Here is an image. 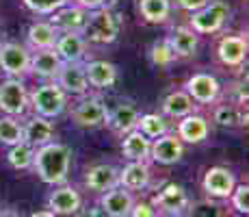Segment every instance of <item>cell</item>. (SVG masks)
Segmentation results:
<instances>
[{
	"mask_svg": "<svg viewBox=\"0 0 249 217\" xmlns=\"http://www.w3.org/2000/svg\"><path fill=\"white\" fill-rule=\"evenodd\" d=\"M71 167V148L59 141H50L46 146L35 148L33 167L35 174L46 185H65Z\"/></svg>",
	"mask_w": 249,
	"mask_h": 217,
	"instance_id": "obj_1",
	"label": "cell"
},
{
	"mask_svg": "<svg viewBox=\"0 0 249 217\" xmlns=\"http://www.w3.org/2000/svg\"><path fill=\"white\" fill-rule=\"evenodd\" d=\"M28 107H33V111L41 118H59L68 107V94L56 85V80H48L28 96Z\"/></svg>",
	"mask_w": 249,
	"mask_h": 217,
	"instance_id": "obj_2",
	"label": "cell"
},
{
	"mask_svg": "<svg viewBox=\"0 0 249 217\" xmlns=\"http://www.w3.org/2000/svg\"><path fill=\"white\" fill-rule=\"evenodd\" d=\"M232 16V9H230L228 2L223 0H213L206 7H202L199 11L191 13V31H195L197 35H213V33H219L226 22Z\"/></svg>",
	"mask_w": 249,
	"mask_h": 217,
	"instance_id": "obj_3",
	"label": "cell"
},
{
	"mask_svg": "<svg viewBox=\"0 0 249 217\" xmlns=\"http://www.w3.org/2000/svg\"><path fill=\"white\" fill-rule=\"evenodd\" d=\"M117 33H119L117 20L113 18L111 11H107L102 7V9H95L93 13H89L87 24H85L80 35L85 37V41H91V43H113L117 39Z\"/></svg>",
	"mask_w": 249,
	"mask_h": 217,
	"instance_id": "obj_4",
	"label": "cell"
},
{
	"mask_svg": "<svg viewBox=\"0 0 249 217\" xmlns=\"http://www.w3.org/2000/svg\"><path fill=\"white\" fill-rule=\"evenodd\" d=\"M0 70L11 79H24L31 72V52L16 41L0 43Z\"/></svg>",
	"mask_w": 249,
	"mask_h": 217,
	"instance_id": "obj_5",
	"label": "cell"
},
{
	"mask_svg": "<svg viewBox=\"0 0 249 217\" xmlns=\"http://www.w3.org/2000/svg\"><path fill=\"white\" fill-rule=\"evenodd\" d=\"M28 109V91L22 79H7L0 83V111L11 118H22Z\"/></svg>",
	"mask_w": 249,
	"mask_h": 217,
	"instance_id": "obj_6",
	"label": "cell"
},
{
	"mask_svg": "<svg viewBox=\"0 0 249 217\" xmlns=\"http://www.w3.org/2000/svg\"><path fill=\"white\" fill-rule=\"evenodd\" d=\"M107 104L98 96L83 98L74 109H71V119L78 128H100L107 124Z\"/></svg>",
	"mask_w": 249,
	"mask_h": 217,
	"instance_id": "obj_7",
	"label": "cell"
},
{
	"mask_svg": "<svg viewBox=\"0 0 249 217\" xmlns=\"http://www.w3.org/2000/svg\"><path fill=\"white\" fill-rule=\"evenodd\" d=\"M189 204L191 200L186 189L182 185H176V182H167L152 200V206L156 209V213L162 215H184Z\"/></svg>",
	"mask_w": 249,
	"mask_h": 217,
	"instance_id": "obj_8",
	"label": "cell"
},
{
	"mask_svg": "<svg viewBox=\"0 0 249 217\" xmlns=\"http://www.w3.org/2000/svg\"><path fill=\"white\" fill-rule=\"evenodd\" d=\"M186 94L191 96L195 104H213L219 100L221 96V85L214 79L213 74H206V72H197L186 80Z\"/></svg>",
	"mask_w": 249,
	"mask_h": 217,
	"instance_id": "obj_9",
	"label": "cell"
},
{
	"mask_svg": "<svg viewBox=\"0 0 249 217\" xmlns=\"http://www.w3.org/2000/svg\"><path fill=\"white\" fill-rule=\"evenodd\" d=\"M182 157H184V143L180 141L178 135L165 133L152 141L150 158L154 163H159V165H174Z\"/></svg>",
	"mask_w": 249,
	"mask_h": 217,
	"instance_id": "obj_10",
	"label": "cell"
},
{
	"mask_svg": "<svg viewBox=\"0 0 249 217\" xmlns=\"http://www.w3.org/2000/svg\"><path fill=\"white\" fill-rule=\"evenodd\" d=\"M202 187L210 197L226 200V197H230V194L234 191V187H236V178H234V174L230 172L228 167L217 165V167H210V170L204 174Z\"/></svg>",
	"mask_w": 249,
	"mask_h": 217,
	"instance_id": "obj_11",
	"label": "cell"
},
{
	"mask_svg": "<svg viewBox=\"0 0 249 217\" xmlns=\"http://www.w3.org/2000/svg\"><path fill=\"white\" fill-rule=\"evenodd\" d=\"M135 204V197L124 187H113V189L104 191L100 197V211L107 217H128Z\"/></svg>",
	"mask_w": 249,
	"mask_h": 217,
	"instance_id": "obj_12",
	"label": "cell"
},
{
	"mask_svg": "<svg viewBox=\"0 0 249 217\" xmlns=\"http://www.w3.org/2000/svg\"><path fill=\"white\" fill-rule=\"evenodd\" d=\"M217 57L223 65L228 67H241L247 59V37L245 35H226L219 39Z\"/></svg>",
	"mask_w": 249,
	"mask_h": 217,
	"instance_id": "obj_13",
	"label": "cell"
},
{
	"mask_svg": "<svg viewBox=\"0 0 249 217\" xmlns=\"http://www.w3.org/2000/svg\"><path fill=\"white\" fill-rule=\"evenodd\" d=\"M54 50L63 63H83V59L87 57V41L80 33H59Z\"/></svg>",
	"mask_w": 249,
	"mask_h": 217,
	"instance_id": "obj_14",
	"label": "cell"
},
{
	"mask_svg": "<svg viewBox=\"0 0 249 217\" xmlns=\"http://www.w3.org/2000/svg\"><path fill=\"white\" fill-rule=\"evenodd\" d=\"M54 80L68 96H85L89 91V83H87V76H85L83 63H63Z\"/></svg>",
	"mask_w": 249,
	"mask_h": 217,
	"instance_id": "obj_15",
	"label": "cell"
},
{
	"mask_svg": "<svg viewBox=\"0 0 249 217\" xmlns=\"http://www.w3.org/2000/svg\"><path fill=\"white\" fill-rule=\"evenodd\" d=\"M22 130H24V141L31 143L33 148H39V146H46V143L54 141V135H56L50 119L41 118V115H37V113L31 115V118L22 124Z\"/></svg>",
	"mask_w": 249,
	"mask_h": 217,
	"instance_id": "obj_16",
	"label": "cell"
},
{
	"mask_svg": "<svg viewBox=\"0 0 249 217\" xmlns=\"http://www.w3.org/2000/svg\"><path fill=\"white\" fill-rule=\"evenodd\" d=\"M80 206H83V197L80 194L74 189V187H59V189H54L48 197V209L52 211L54 215H76L80 211Z\"/></svg>",
	"mask_w": 249,
	"mask_h": 217,
	"instance_id": "obj_17",
	"label": "cell"
},
{
	"mask_svg": "<svg viewBox=\"0 0 249 217\" xmlns=\"http://www.w3.org/2000/svg\"><path fill=\"white\" fill-rule=\"evenodd\" d=\"M139 109L135 107L132 102H119L113 111H108L107 115V126L117 135H126L130 130L137 128V122H139Z\"/></svg>",
	"mask_w": 249,
	"mask_h": 217,
	"instance_id": "obj_18",
	"label": "cell"
},
{
	"mask_svg": "<svg viewBox=\"0 0 249 217\" xmlns=\"http://www.w3.org/2000/svg\"><path fill=\"white\" fill-rule=\"evenodd\" d=\"M150 165L147 161H130L124 170H119V187L128 191H143L150 187Z\"/></svg>",
	"mask_w": 249,
	"mask_h": 217,
	"instance_id": "obj_19",
	"label": "cell"
},
{
	"mask_svg": "<svg viewBox=\"0 0 249 217\" xmlns=\"http://www.w3.org/2000/svg\"><path fill=\"white\" fill-rule=\"evenodd\" d=\"M87 18H89V11L76 7V4H71V7L65 4L59 11L52 13V24H54V28L59 33H83Z\"/></svg>",
	"mask_w": 249,
	"mask_h": 217,
	"instance_id": "obj_20",
	"label": "cell"
},
{
	"mask_svg": "<svg viewBox=\"0 0 249 217\" xmlns=\"http://www.w3.org/2000/svg\"><path fill=\"white\" fill-rule=\"evenodd\" d=\"M85 76H87L89 87L95 89H108L117 83V67L108 61L95 59V61H87L85 63Z\"/></svg>",
	"mask_w": 249,
	"mask_h": 217,
	"instance_id": "obj_21",
	"label": "cell"
},
{
	"mask_svg": "<svg viewBox=\"0 0 249 217\" xmlns=\"http://www.w3.org/2000/svg\"><path fill=\"white\" fill-rule=\"evenodd\" d=\"M63 67V61L56 55L54 48H46V50H37L35 55H31V72L37 74L39 79L54 80L56 74Z\"/></svg>",
	"mask_w": 249,
	"mask_h": 217,
	"instance_id": "obj_22",
	"label": "cell"
},
{
	"mask_svg": "<svg viewBox=\"0 0 249 217\" xmlns=\"http://www.w3.org/2000/svg\"><path fill=\"white\" fill-rule=\"evenodd\" d=\"M210 135V124L208 119L202 118V115H186V118L180 119L178 124V137L182 143H202L206 137Z\"/></svg>",
	"mask_w": 249,
	"mask_h": 217,
	"instance_id": "obj_23",
	"label": "cell"
},
{
	"mask_svg": "<svg viewBox=\"0 0 249 217\" xmlns=\"http://www.w3.org/2000/svg\"><path fill=\"white\" fill-rule=\"evenodd\" d=\"M85 185L95 194H104V191L113 189L119 185V170H115L113 165H93L85 176Z\"/></svg>",
	"mask_w": 249,
	"mask_h": 217,
	"instance_id": "obj_24",
	"label": "cell"
},
{
	"mask_svg": "<svg viewBox=\"0 0 249 217\" xmlns=\"http://www.w3.org/2000/svg\"><path fill=\"white\" fill-rule=\"evenodd\" d=\"M167 43H169L171 52L176 55V59H186V57H193L195 50H197V33L191 31L189 26H176L174 31L167 37Z\"/></svg>",
	"mask_w": 249,
	"mask_h": 217,
	"instance_id": "obj_25",
	"label": "cell"
},
{
	"mask_svg": "<svg viewBox=\"0 0 249 217\" xmlns=\"http://www.w3.org/2000/svg\"><path fill=\"white\" fill-rule=\"evenodd\" d=\"M150 148H152V139L141 135L137 128L124 135L122 152L128 161H147L150 158Z\"/></svg>",
	"mask_w": 249,
	"mask_h": 217,
	"instance_id": "obj_26",
	"label": "cell"
},
{
	"mask_svg": "<svg viewBox=\"0 0 249 217\" xmlns=\"http://www.w3.org/2000/svg\"><path fill=\"white\" fill-rule=\"evenodd\" d=\"M26 37H28V46L33 50H46V48H54L59 31L54 28L52 22H35V24H31Z\"/></svg>",
	"mask_w": 249,
	"mask_h": 217,
	"instance_id": "obj_27",
	"label": "cell"
},
{
	"mask_svg": "<svg viewBox=\"0 0 249 217\" xmlns=\"http://www.w3.org/2000/svg\"><path fill=\"white\" fill-rule=\"evenodd\" d=\"M195 111V102L191 100V96L186 91H171L165 100H162V113L167 118L182 119L186 115H191Z\"/></svg>",
	"mask_w": 249,
	"mask_h": 217,
	"instance_id": "obj_28",
	"label": "cell"
},
{
	"mask_svg": "<svg viewBox=\"0 0 249 217\" xmlns=\"http://www.w3.org/2000/svg\"><path fill=\"white\" fill-rule=\"evenodd\" d=\"M141 18L150 24H162L169 20L171 2L169 0H139Z\"/></svg>",
	"mask_w": 249,
	"mask_h": 217,
	"instance_id": "obj_29",
	"label": "cell"
},
{
	"mask_svg": "<svg viewBox=\"0 0 249 217\" xmlns=\"http://www.w3.org/2000/svg\"><path fill=\"white\" fill-rule=\"evenodd\" d=\"M213 119L219 124V126L223 128H236L241 126V124L247 122V115L241 111V107H236V104H217L213 111Z\"/></svg>",
	"mask_w": 249,
	"mask_h": 217,
	"instance_id": "obj_30",
	"label": "cell"
},
{
	"mask_svg": "<svg viewBox=\"0 0 249 217\" xmlns=\"http://www.w3.org/2000/svg\"><path fill=\"white\" fill-rule=\"evenodd\" d=\"M137 130L141 135H145L147 139H159L160 135H165L169 126H167L165 118L159 113H145V115H139V122H137Z\"/></svg>",
	"mask_w": 249,
	"mask_h": 217,
	"instance_id": "obj_31",
	"label": "cell"
},
{
	"mask_svg": "<svg viewBox=\"0 0 249 217\" xmlns=\"http://www.w3.org/2000/svg\"><path fill=\"white\" fill-rule=\"evenodd\" d=\"M33 154H35V148L26 141H20V143H16V146L9 148L7 161L13 170H31L33 167Z\"/></svg>",
	"mask_w": 249,
	"mask_h": 217,
	"instance_id": "obj_32",
	"label": "cell"
},
{
	"mask_svg": "<svg viewBox=\"0 0 249 217\" xmlns=\"http://www.w3.org/2000/svg\"><path fill=\"white\" fill-rule=\"evenodd\" d=\"M20 141H24V130H22L20 119L11 118V115L0 118V143L11 148Z\"/></svg>",
	"mask_w": 249,
	"mask_h": 217,
	"instance_id": "obj_33",
	"label": "cell"
},
{
	"mask_svg": "<svg viewBox=\"0 0 249 217\" xmlns=\"http://www.w3.org/2000/svg\"><path fill=\"white\" fill-rule=\"evenodd\" d=\"M174 59H176V55L171 52V48H169V43H167V39H160V41H156L154 46H152V50H150V61H152L154 65L167 67V65L174 63Z\"/></svg>",
	"mask_w": 249,
	"mask_h": 217,
	"instance_id": "obj_34",
	"label": "cell"
},
{
	"mask_svg": "<svg viewBox=\"0 0 249 217\" xmlns=\"http://www.w3.org/2000/svg\"><path fill=\"white\" fill-rule=\"evenodd\" d=\"M186 217H223V211L219 204L206 200V202H193L186 206Z\"/></svg>",
	"mask_w": 249,
	"mask_h": 217,
	"instance_id": "obj_35",
	"label": "cell"
},
{
	"mask_svg": "<svg viewBox=\"0 0 249 217\" xmlns=\"http://www.w3.org/2000/svg\"><path fill=\"white\" fill-rule=\"evenodd\" d=\"M33 13H39V16H52L54 11H59L61 7L70 2V0H22Z\"/></svg>",
	"mask_w": 249,
	"mask_h": 217,
	"instance_id": "obj_36",
	"label": "cell"
},
{
	"mask_svg": "<svg viewBox=\"0 0 249 217\" xmlns=\"http://www.w3.org/2000/svg\"><path fill=\"white\" fill-rule=\"evenodd\" d=\"M230 200H232L234 209H236L238 213H241V215H247V211H249V187H247V185L234 187V191L230 194Z\"/></svg>",
	"mask_w": 249,
	"mask_h": 217,
	"instance_id": "obj_37",
	"label": "cell"
},
{
	"mask_svg": "<svg viewBox=\"0 0 249 217\" xmlns=\"http://www.w3.org/2000/svg\"><path fill=\"white\" fill-rule=\"evenodd\" d=\"M128 217H156V209L152 204H147V202H135Z\"/></svg>",
	"mask_w": 249,
	"mask_h": 217,
	"instance_id": "obj_38",
	"label": "cell"
},
{
	"mask_svg": "<svg viewBox=\"0 0 249 217\" xmlns=\"http://www.w3.org/2000/svg\"><path fill=\"white\" fill-rule=\"evenodd\" d=\"M176 2H178V7L184 9V11L195 13V11H199L202 7H206L208 2H213V0H176Z\"/></svg>",
	"mask_w": 249,
	"mask_h": 217,
	"instance_id": "obj_39",
	"label": "cell"
},
{
	"mask_svg": "<svg viewBox=\"0 0 249 217\" xmlns=\"http://www.w3.org/2000/svg\"><path fill=\"white\" fill-rule=\"evenodd\" d=\"M76 7L85 9V11H95V9H102L107 4V0H74Z\"/></svg>",
	"mask_w": 249,
	"mask_h": 217,
	"instance_id": "obj_40",
	"label": "cell"
},
{
	"mask_svg": "<svg viewBox=\"0 0 249 217\" xmlns=\"http://www.w3.org/2000/svg\"><path fill=\"white\" fill-rule=\"evenodd\" d=\"M0 217H22L18 211H13V209H2L0 211Z\"/></svg>",
	"mask_w": 249,
	"mask_h": 217,
	"instance_id": "obj_41",
	"label": "cell"
},
{
	"mask_svg": "<svg viewBox=\"0 0 249 217\" xmlns=\"http://www.w3.org/2000/svg\"><path fill=\"white\" fill-rule=\"evenodd\" d=\"M31 217H59V215H54L52 211H39V213H33Z\"/></svg>",
	"mask_w": 249,
	"mask_h": 217,
	"instance_id": "obj_42",
	"label": "cell"
},
{
	"mask_svg": "<svg viewBox=\"0 0 249 217\" xmlns=\"http://www.w3.org/2000/svg\"><path fill=\"white\" fill-rule=\"evenodd\" d=\"M160 217H182V215H160Z\"/></svg>",
	"mask_w": 249,
	"mask_h": 217,
	"instance_id": "obj_43",
	"label": "cell"
},
{
	"mask_svg": "<svg viewBox=\"0 0 249 217\" xmlns=\"http://www.w3.org/2000/svg\"><path fill=\"white\" fill-rule=\"evenodd\" d=\"M234 217H247V215H241V213H238V215H234Z\"/></svg>",
	"mask_w": 249,
	"mask_h": 217,
	"instance_id": "obj_44",
	"label": "cell"
}]
</instances>
